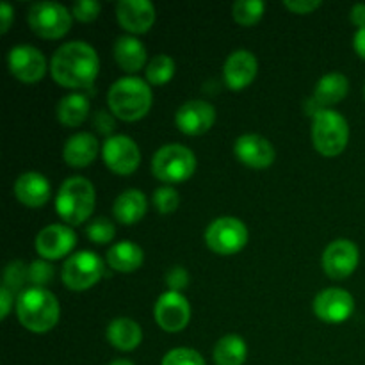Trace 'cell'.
Segmentation results:
<instances>
[{
    "instance_id": "cell-7",
    "label": "cell",
    "mask_w": 365,
    "mask_h": 365,
    "mask_svg": "<svg viewBox=\"0 0 365 365\" xmlns=\"http://www.w3.org/2000/svg\"><path fill=\"white\" fill-rule=\"evenodd\" d=\"M29 27L43 39H59L71 29L73 14L68 7L57 2H36L27 13Z\"/></svg>"
},
{
    "instance_id": "cell-39",
    "label": "cell",
    "mask_w": 365,
    "mask_h": 365,
    "mask_svg": "<svg viewBox=\"0 0 365 365\" xmlns=\"http://www.w3.org/2000/svg\"><path fill=\"white\" fill-rule=\"evenodd\" d=\"M114 114L113 113H107V110H98L95 114V128L100 132V134H106L109 135L110 132L116 128V121H114ZM110 138V135H109Z\"/></svg>"
},
{
    "instance_id": "cell-11",
    "label": "cell",
    "mask_w": 365,
    "mask_h": 365,
    "mask_svg": "<svg viewBox=\"0 0 365 365\" xmlns=\"http://www.w3.org/2000/svg\"><path fill=\"white\" fill-rule=\"evenodd\" d=\"M11 75L24 84H36L46 73V59L36 46L16 45L7 53Z\"/></svg>"
},
{
    "instance_id": "cell-13",
    "label": "cell",
    "mask_w": 365,
    "mask_h": 365,
    "mask_svg": "<svg viewBox=\"0 0 365 365\" xmlns=\"http://www.w3.org/2000/svg\"><path fill=\"white\" fill-rule=\"evenodd\" d=\"M360 262L359 246L349 239H337L323 252V269L334 280L351 277Z\"/></svg>"
},
{
    "instance_id": "cell-43",
    "label": "cell",
    "mask_w": 365,
    "mask_h": 365,
    "mask_svg": "<svg viewBox=\"0 0 365 365\" xmlns=\"http://www.w3.org/2000/svg\"><path fill=\"white\" fill-rule=\"evenodd\" d=\"M353 46H355L356 53L365 61V27L356 31L355 38H353Z\"/></svg>"
},
{
    "instance_id": "cell-24",
    "label": "cell",
    "mask_w": 365,
    "mask_h": 365,
    "mask_svg": "<svg viewBox=\"0 0 365 365\" xmlns=\"http://www.w3.org/2000/svg\"><path fill=\"white\" fill-rule=\"evenodd\" d=\"M107 264L118 273H134L145 262V252L132 241H121L107 252Z\"/></svg>"
},
{
    "instance_id": "cell-28",
    "label": "cell",
    "mask_w": 365,
    "mask_h": 365,
    "mask_svg": "<svg viewBox=\"0 0 365 365\" xmlns=\"http://www.w3.org/2000/svg\"><path fill=\"white\" fill-rule=\"evenodd\" d=\"M88 114L89 100L84 95H78V93L66 95L57 103L56 116L59 120V123H63L64 127H78V125L84 123Z\"/></svg>"
},
{
    "instance_id": "cell-21",
    "label": "cell",
    "mask_w": 365,
    "mask_h": 365,
    "mask_svg": "<svg viewBox=\"0 0 365 365\" xmlns=\"http://www.w3.org/2000/svg\"><path fill=\"white\" fill-rule=\"evenodd\" d=\"M98 139L89 132H78L66 141L63 150L64 163L71 168H86L98 157Z\"/></svg>"
},
{
    "instance_id": "cell-19",
    "label": "cell",
    "mask_w": 365,
    "mask_h": 365,
    "mask_svg": "<svg viewBox=\"0 0 365 365\" xmlns=\"http://www.w3.org/2000/svg\"><path fill=\"white\" fill-rule=\"evenodd\" d=\"M259 73V61L248 50H235L227 57L223 66L225 84L232 91H241L255 81Z\"/></svg>"
},
{
    "instance_id": "cell-34",
    "label": "cell",
    "mask_w": 365,
    "mask_h": 365,
    "mask_svg": "<svg viewBox=\"0 0 365 365\" xmlns=\"http://www.w3.org/2000/svg\"><path fill=\"white\" fill-rule=\"evenodd\" d=\"M160 365H207L203 356L191 348H175L164 355Z\"/></svg>"
},
{
    "instance_id": "cell-30",
    "label": "cell",
    "mask_w": 365,
    "mask_h": 365,
    "mask_svg": "<svg viewBox=\"0 0 365 365\" xmlns=\"http://www.w3.org/2000/svg\"><path fill=\"white\" fill-rule=\"evenodd\" d=\"M266 6L260 0H237L232 7V16L242 27H253L264 16Z\"/></svg>"
},
{
    "instance_id": "cell-9",
    "label": "cell",
    "mask_w": 365,
    "mask_h": 365,
    "mask_svg": "<svg viewBox=\"0 0 365 365\" xmlns=\"http://www.w3.org/2000/svg\"><path fill=\"white\" fill-rule=\"evenodd\" d=\"M103 277V260L95 252H78L68 257L61 278L71 291H88Z\"/></svg>"
},
{
    "instance_id": "cell-1",
    "label": "cell",
    "mask_w": 365,
    "mask_h": 365,
    "mask_svg": "<svg viewBox=\"0 0 365 365\" xmlns=\"http://www.w3.org/2000/svg\"><path fill=\"white\" fill-rule=\"evenodd\" d=\"M100 71L96 50L86 41H70L61 45L50 61V75L66 89L88 88Z\"/></svg>"
},
{
    "instance_id": "cell-22",
    "label": "cell",
    "mask_w": 365,
    "mask_h": 365,
    "mask_svg": "<svg viewBox=\"0 0 365 365\" xmlns=\"http://www.w3.org/2000/svg\"><path fill=\"white\" fill-rule=\"evenodd\" d=\"M148 210V200L139 189H127L116 198L113 205V214L121 225H134L145 217Z\"/></svg>"
},
{
    "instance_id": "cell-38",
    "label": "cell",
    "mask_w": 365,
    "mask_h": 365,
    "mask_svg": "<svg viewBox=\"0 0 365 365\" xmlns=\"http://www.w3.org/2000/svg\"><path fill=\"white\" fill-rule=\"evenodd\" d=\"M284 6L294 14H309L319 9L323 2L321 0H287V2H284Z\"/></svg>"
},
{
    "instance_id": "cell-32",
    "label": "cell",
    "mask_w": 365,
    "mask_h": 365,
    "mask_svg": "<svg viewBox=\"0 0 365 365\" xmlns=\"http://www.w3.org/2000/svg\"><path fill=\"white\" fill-rule=\"evenodd\" d=\"M86 234H88L89 241H93L95 245H107L114 239L116 235V228L110 223V220L107 217H96L88 228H86Z\"/></svg>"
},
{
    "instance_id": "cell-6",
    "label": "cell",
    "mask_w": 365,
    "mask_h": 365,
    "mask_svg": "<svg viewBox=\"0 0 365 365\" xmlns=\"http://www.w3.org/2000/svg\"><path fill=\"white\" fill-rule=\"evenodd\" d=\"M196 171V157L187 146L166 145L152 159V173L164 184H180Z\"/></svg>"
},
{
    "instance_id": "cell-36",
    "label": "cell",
    "mask_w": 365,
    "mask_h": 365,
    "mask_svg": "<svg viewBox=\"0 0 365 365\" xmlns=\"http://www.w3.org/2000/svg\"><path fill=\"white\" fill-rule=\"evenodd\" d=\"M100 11H102V6H100V2H95V0H81V2L73 4V7H71L73 18H77L82 24L95 21L98 18Z\"/></svg>"
},
{
    "instance_id": "cell-27",
    "label": "cell",
    "mask_w": 365,
    "mask_h": 365,
    "mask_svg": "<svg viewBox=\"0 0 365 365\" xmlns=\"http://www.w3.org/2000/svg\"><path fill=\"white\" fill-rule=\"evenodd\" d=\"M248 356V346L239 335H225L216 342L212 359L216 365H242Z\"/></svg>"
},
{
    "instance_id": "cell-42",
    "label": "cell",
    "mask_w": 365,
    "mask_h": 365,
    "mask_svg": "<svg viewBox=\"0 0 365 365\" xmlns=\"http://www.w3.org/2000/svg\"><path fill=\"white\" fill-rule=\"evenodd\" d=\"M349 18H351L353 25H356L359 29H364L365 27V4H355V6L351 7V14H349Z\"/></svg>"
},
{
    "instance_id": "cell-23",
    "label": "cell",
    "mask_w": 365,
    "mask_h": 365,
    "mask_svg": "<svg viewBox=\"0 0 365 365\" xmlns=\"http://www.w3.org/2000/svg\"><path fill=\"white\" fill-rule=\"evenodd\" d=\"M114 61L118 66L128 73H135V71L143 70L146 64V48L138 38L134 36H121L114 43Z\"/></svg>"
},
{
    "instance_id": "cell-18",
    "label": "cell",
    "mask_w": 365,
    "mask_h": 365,
    "mask_svg": "<svg viewBox=\"0 0 365 365\" xmlns=\"http://www.w3.org/2000/svg\"><path fill=\"white\" fill-rule=\"evenodd\" d=\"M121 27L130 34H146L155 24V7L148 0H121L116 6Z\"/></svg>"
},
{
    "instance_id": "cell-15",
    "label": "cell",
    "mask_w": 365,
    "mask_h": 365,
    "mask_svg": "<svg viewBox=\"0 0 365 365\" xmlns=\"http://www.w3.org/2000/svg\"><path fill=\"white\" fill-rule=\"evenodd\" d=\"M77 235L68 225H48L36 235V252L45 260H57L71 253Z\"/></svg>"
},
{
    "instance_id": "cell-3",
    "label": "cell",
    "mask_w": 365,
    "mask_h": 365,
    "mask_svg": "<svg viewBox=\"0 0 365 365\" xmlns=\"http://www.w3.org/2000/svg\"><path fill=\"white\" fill-rule=\"evenodd\" d=\"M152 88L139 77H123L110 86L107 103L114 118L121 121H138L152 109Z\"/></svg>"
},
{
    "instance_id": "cell-45",
    "label": "cell",
    "mask_w": 365,
    "mask_h": 365,
    "mask_svg": "<svg viewBox=\"0 0 365 365\" xmlns=\"http://www.w3.org/2000/svg\"><path fill=\"white\" fill-rule=\"evenodd\" d=\"M364 95H365V89H364Z\"/></svg>"
},
{
    "instance_id": "cell-26",
    "label": "cell",
    "mask_w": 365,
    "mask_h": 365,
    "mask_svg": "<svg viewBox=\"0 0 365 365\" xmlns=\"http://www.w3.org/2000/svg\"><path fill=\"white\" fill-rule=\"evenodd\" d=\"M107 341L120 351H134L143 341V330L135 321L128 317L110 321L107 327Z\"/></svg>"
},
{
    "instance_id": "cell-29",
    "label": "cell",
    "mask_w": 365,
    "mask_h": 365,
    "mask_svg": "<svg viewBox=\"0 0 365 365\" xmlns=\"http://www.w3.org/2000/svg\"><path fill=\"white\" fill-rule=\"evenodd\" d=\"M175 61L166 53H159L153 57L146 66V81L152 86H164L173 78Z\"/></svg>"
},
{
    "instance_id": "cell-16",
    "label": "cell",
    "mask_w": 365,
    "mask_h": 365,
    "mask_svg": "<svg viewBox=\"0 0 365 365\" xmlns=\"http://www.w3.org/2000/svg\"><path fill=\"white\" fill-rule=\"evenodd\" d=\"M178 130L185 135H202L216 123V109L205 100H189L175 114Z\"/></svg>"
},
{
    "instance_id": "cell-33",
    "label": "cell",
    "mask_w": 365,
    "mask_h": 365,
    "mask_svg": "<svg viewBox=\"0 0 365 365\" xmlns=\"http://www.w3.org/2000/svg\"><path fill=\"white\" fill-rule=\"evenodd\" d=\"M178 203H180V196L177 189L171 185H163L153 192V205L160 214H173L178 209Z\"/></svg>"
},
{
    "instance_id": "cell-14",
    "label": "cell",
    "mask_w": 365,
    "mask_h": 365,
    "mask_svg": "<svg viewBox=\"0 0 365 365\" xmlns=\"http://www.w3.org/2000/svg\"><path fill=\"white\" fill-rule=\"evenodd\" d=\"M355 312V299L344 289H324L314 299V314L324 323H344Z\"/></svg>"
},
{
    "instance_id": "cell-4",
    "label": "cell",
    "mask_w": 365,
    "mask_h": 365,
    "mask_svg": "<svg viewBox=\"0 0 365 365\" xmlns=\"http://www.w3.org/2000/svg\"><path fill=\"white\" fill-rule=\"evenodd\" d=\"M96 192L91 182L84 177H70L57 191L56 210L70 227L82 225L95 210Z\"/></svg>"
},
{
    "instance_id": "cell-8",
    "label": "cell",
    "mask_w": 365,
    "mask_h": 365,
    "mask_svg": "<svg viewBox=\"0 0 365 365\" xmlns=\"http://www.w3.org/2000/svg\"><path fill=\"white\" fill-rule=\"evenodd\" d=\"M205 242L217 255H235L248 242V228L237 217H217L207 227Z\"/></svg>"
},
{
    "instance_id": "cell-12",
    "label": "cell",
    "mask_w": 365,
    "mask_h": 365,
    "mask_svg": "<svg viewBox=\"0 0 365 365\" xmlns=\"http://www.w3.org/2000/svg\"><path fill=\"white\" fill-rule=\"evenodd\" d=\"M155 323L168 334H178L191 319V305L180 292L168 291L157 299L153 307Z\"/></svg>"
},
{
    "instance_id": "cell-35",
    "label": "cell",
    "mask_w": 365,
    "mask_h": 365,
    "mask_svg": "<svg viewBox=\"0 0 365 365\" xmlns=\"http://www.w3.org/2000/svg\"><path fill=\"white\" fill-rule=\"evenodd\" d=\"M53 277V267L52 264L46 262L45 259L34 260V262L29 266V282H31L34 287L45 289L46 284H50Z\"/></svg>"
},
{
    "instance_id": "cell-40",
    "label": "cell",
    "mask_w": 365,
    "mask_h": 365,
    "mask_svg": "<svg viewBox=\"0 0 365 365\" xmlns=\"http://www.w3.org/2000/svg\"><path fill=\"white\" fill-rule=\"evenodd\" d=\"M14 305V294L7 287L0 289V319L6 321Z\"/></svg>"
},
{
    "instance_id": "cell-44",
    "label": "cell",
    "mask_w": 365,
    "mask_h": 365,
    "mask_svg": "<svg viewBox=\"0 0 365 365\" xmlns=\"http://www.w3.org/2000/svg\"><path fill=\"white\" fill-rule=\"evenodd\" d=\"M109 365H134L130 362V360H125V359H118L114 360V362H110Z\"/></svg>"
},
{
    "instance_id": "cell-31",
    "label": "cell",
    "mask_w": 365,
    "mask_h": 365,
    "mask_svg": "<svg viewBox=\"0 0 365 365\" xmlns=\"http://www.w3.org/2000/svg\"><path fill=\"white\" fill-rule=\"evenodd\" d=\"M29 280V267L21 260H13L7 264L6 271H4V287L9 289L11 292H18L24 287L25 282Z\"/></svg>"
},
{
    "instance_id": "cell-10",
    "label": "cell",
    "mask_w": 365,
    "mask_h": 365,
    "mask_svg": "<svg viewBox=\"0 0 365 365\" xmlns=\"http://www.w3.org/2000/svg\"><path fill=\"white\" fill-rule=\"evenodd\" d=\"M102 157L106 166L113 173L127 177L139 168L141 152L135 141L128 135H110L102 146Z\"/></svg>"
},
{
    "instance_id": "cell-2",
    "label": "cell",
    "mask_w": 365,
    "mask_h": 365,
    "mask_svg": "<svg viewBox=\"0 0 365 365\" xmlns=\"http://www.w3.org/2000/svg\"><path fill=\"white\" fill-rule=\"evenodd\" d=\"M16 316L21 327L32 334H48L59 323L61 305L46 289L31 287L18 296Z\"/></svg>"
},
{
    "instance_id": "cell-17",
    "label": "cell",
    "mask_w": 365,
    "mask_h": 365,
    "mask_svg": "<svg viewBox=\"0 0 365 365\" xmlns=\"http://www.w3.org/2000/svg\"><path fill=\"white\" fill-rule=\"evenodd\" d=\"M234 153L239 163L253 170H266L277 159L274 146L259 134H245L235 139Z\"/></svg>"
},
{
    "instance_id": "cell-25",
    "label": "cell",
    "mask_w": 365,
    "mask_h": 365,
    "mask_svg": "<svg viewBox=\"0 0 365 365\" xmlns=\"http://www.w3.org/2000/svg\"><path fill=\"white\" fill-rule=\"evenodd\" d=\"M349 91V81L346 75L334 71V73H327L319 78L316 86V93H314V100L321 109H330V106L342 102L348 96Z\"/></svg>"
},
{
    "instance_id": "cell-41",
    "label": "cell",
    "mask_w": 365,
    "mask_h": 365,
    "mask_svg": "<svg viewBox=\"0 0 365 365\" xmlns=\"http://www.w3.org/2000/svg\"><path fill=\"white\" fill-rule=\"evenodd\" d=\"M13 18H14L13 7H11L9 4L4 2L2 6H0V21H2V25H0V34H6V32L9 31L11 24H13Z\"/></svg>"
},
{
    "instance_id": "cell-20",
    "label": "cell",
    "mask_w": 365,
    "mask_h": 365,
    "mask_svg": "<svg viewBox=\"0 0 365 365\" xmlns=\"http://www.w3.org/2000/svg\"><path fill=\"white\" fill-rule=\"evenodd\" d=\"M52 189H50L48 178L43 177L38 171H25L14 182V196L21 205L29 209H39L50 200Z\"/></svg>"
},
{
    "instance_id": "cell-5",
    "label": "cell",
    "mask_w": 365,
    "mask_h": 365,
    "mask_svg": "<svg viewBox=\"0 0 365 365\" xmlns=\"http://www.w3.org/2000/svg\"><path fill=\"white\" fill-rule=\"evenodd\" d=\"M312 145L321 155L337 157L349 141V125L341 113L319 109L312 114Z\"/></svg>"
},
{
    "instance_id": "cell-37",
    "label": "cell",
    "mask_w": 365,
    "mask_h": 365,
    "mask_svg": "<svg viewBox=\"0 0 365 365\" xmlns=\"http://www.w3.org/2000/svg\"><path fill=\"white\" fill-rule=\"evenodd\" d=\"M166 285L170 291L180 292L189 285V273L184 267H173L166 273Z\"/></svg>"
}]
</instances>
